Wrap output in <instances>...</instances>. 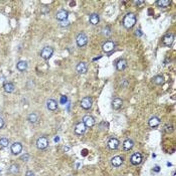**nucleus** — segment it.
<instances>
[{
	"label": "nucleus",
	"mask_w": 176,
	"mask_h": 176,
	"mask_svg": "<svg viewBox=\"0 0 176 176\" xmlns=\"http://www.w3.org/2000/svg\"><path fill=\"white\" fill-rule=\"evenodd\" d=\"M135 34L138 37H140L142 36L143 33L140 30L138 29L135 31Z\"/></svg>",
	"instance_id": "obj_31"
},
{
	"label": "nucleus",
	"mask_w": 176,
	"mask_h": 176,
	"mask_svg": "<svg viewBox=\"0 0 176 176\" xmlns=\"http://www.w3.org/2000/svg\"><path fill=\"white\" fill-rule=\"evenodd\" d=\"M76 70L79 73L82 74H85L88 71L87 64L84 62H80L77 65Z\"/></svg>",
	"instance_id": "obj_14"
},
{
	"label": "nucleus",
	"mask_w": 176,
	"mask_h": 176,
	"mask_svg": "<svg viewBox=\"0 0 176 176\" xmlns=\"http://www.w3.org/2000/svg\"><path fill=\"white\" fill-rule=\"evenodd\" d=\"M142 160V156L139 152L134 153L131 157V163L134 166L139 165L141 163Z\"/></svg>",
	"instance_id": "obj_7"
},
{
	"label": "nucleus",
	"mask_w": 176,
	"mask_h": 176,
	"mask_svg": "<svg viewBox=\"0 0 176 176\" xmlns=\"http://www.w3.org/2000/svg\"><path fill=\"white\" fill-rule=\"evenodd\" d=\"M37 148L40 150H43L47 148L49 141L47 138L44 136H41L37 140L36 142Z\"/></svg>",
	"instance_id": "obj_5"
},
{
	"label": "nucleus",
	"mask_w": 176,
	"mask_h": 176,
	"mask_svg": "<svg viewBox=\"0 0 176 176\" xmlns=\"http://www.w3.org/2000/svg\"><path fill=\"white\" fill-rule=\"evenodd\" d=\"M28 67V63L24 61H21L17 64V68L18 70L21 72L25 71Z\"/></svg>",
	"instance_id": "obj_22"
},
{
	"label": "nucleus",
	"mask_w": 176,
	"mask_h": 176,
	"mask_svg": "<svg viewBox=\"0 0 176 176\" xmlns=\"http://www.w3.org/2000/svg\"><path fill=\"white\" fill-rule=\"evenodd\" d=\"M68 12L64 9L59 10L56 14V19L60 22L68 20Z\"/></svg>",
	"instance_id": "obj_12"
},
{
	"label": "nucleus",
	"mask_w": 176,
	"mask_h": 176,
	"mask_svg": "<svg viewBox=\"0 0 176 176\" xmlns=\"http://www.w3.org/2000/svg\"><path fill=\"white\" fill-rule=\"evenodd\" d=\"M3 88L6 92L11 93L15 89L14 86L11 83H6L3 85Z\"/></svg>",
	"instance_id": "obj_23"
},
{
	"label": "nucleus",
	"mask_w": 176,
	"mask_h": 176,
	"mask_svg": "<svg viewBox=\"0 0 176 176\" xmlns=\"http://www.w3.org/2000/svg\"><path fill=\"white\" fill-rule=\"evenodd\" d=\"M136 21L135 15L132 13H129L126 15L123 18V25L126 28H131L135 25Z\"/></svg>",
	"instance_id": "obj_1"
},
{
	"label": "nucleus",
	"mask_w": 176,
	"mask_h": 176,
	"mask_svg": "<svg viewBox=\"0 0 176 176\" xmlns=\"http://www.w3.org/2000/svg\"><path fill=\"white\" fill-rule=\"evenodd\" d=\"M135 2H136V4H140L143 3L144 1H135Z\"/></svg>",
	"instance_id": "obj_38"
},
{
	"label": "nucleus",
	"mask_w": 176,
	"mask_h": 176,
	"mask_svg": "<svg viewBox=\"0 0 176 176\" xmlns=\"http://www.w3.org/2000/svg\"><path fill=\"white\" fill-rule=\"evenodd\" d=\"M69 21L68 20L61 22L60 24L62 27H66L69 25Z\"/></svg>",
	"instance_id": "obj_30"
},
{
	"label": "nucleus",
	"mask_w": 176,
	"mask_h": 176,
	"mask_svg": "<svg viewBox=\"0 0 176 176\" xmlns=\"http://www.w3.org/2000/svg\"><path fill=\"white\" fill-rule=\"evenodd\" d=\"M9 144V140L8 139L3 138L0 139V145L4 147H7Z\"/></svg>",
	"instance_id": "obj_27"
},
{
	"label": "nucleus",
	"mask_w": 176,
	"mask_h": 176,
	"mask_svg": "<svg viewBox=\"0 0 176 176\" xmlns=\"http://www.w3.org/2000/svg\"><path fill=\"white\" fill-rule=\"evenodd\" d=\"M171 2V1L169 0H161L157 1V4L159 7L165 8L169 6Z\"/></svg>",
	"instance_id": "obj_24"
},
{
	"label": "nucleus",
	"mask_w": 176,
	"mask_h": 176,
	"mask_svg": "<svg viewBox=\"0 0 176 176\" xmlns=\"http://www.w3.org/2000/svg\"><path fill=\"white\" fill-rule=\"evenodd\" d=\"M25 176H34V174L31 171H27L26 173V174H25Z\"/></svg>",
	"instance_id": "obj_36"
},
{
	"label": "nucleus",
	"mask_w": 176,
	"mask_h": 176,
	"mask_svg": "<svg viewBox=\"0 0 176 176\" xmlns=\"http://www.w3.org/2000/svg\"><path fill=\"white\" fill-rule=\"evenodd\" d=\"M100 17L96 14H92L89 17V22L93 25H96L100 22Z\"/></svg>",
	"instance_id": "obj_21"
},
{
	"label": "nucleus",
	"mask_w": 176,
	"mask_h": 176,
	"mask_svg": "<svg viewBox=\"0 0 176 176\" xmlns=\"http://www.w3.org/2000/svg\"><path fill=\"white\" fill-rule=\"evenodd\" d=\"M29 156L28 154H24L22 156L21 158H22V160L24 161H26V160H27L28 159Z\"/></svg>",
	"instance_id": "obj_35"
},
{
	"label": "nucleus",
	"mask_w": 176,
	"mask_h": 176,
	"mask_svg": "<svg viewBox=\"0 0 176 176\" xmlns=\"http://www.w3.org/2000/svg\"><path fill=\"white\" fill-rule=\"evenodd\" d=\"M5 123V121H4V119L0 117V129L4 127Z\"/></svg>",
	"instance_id": "obj_33"
},
{
	"label": "nucleus",
	"mask_w": 176,
	"mask_h": 176,
	"mask_svg": "<svg viewBox=\"0 0 176 176\" xmlns=\"http://www.w3.org/2000/svg\"><path fill=\"white\" fill-rule=\"evenodd\" d=\"M119 145V140L116 138H110L107 142L108 147L111 150H116L118 148Z\"/></svg>",
	"instance_id": "obj_13"
},
{
	"label": "nucleus",
	"mask_w": 176,
	"mask_h": 176,
	"mask_svg": "<svg viewBox=\"0 0 176 176\" xmlns=\"http://www.w3.org/2000/svg\"><path fill=\"white\" fill-rule=\"evenodd\" d=\"M165 129L168 133H171L173 131V127L171 125H167L166 126V128H165Z\"/></svg>",
	"instance_id": "obj_29"
},
{
	"label": "nucleus",
	"mask_w": 176,
	"mask_h": 176,
	"mask_svg": "<svg viewBox=\"0 0 176 176\" xmlns=\"http://www.w3.org/2000/svg\"><path fill=\"white\" fill-rule=\"evenodd\" d=\"M123 105V101L119 98H116L114 99L112 102V105L114 109H119Z\"/></svg>",
	"instance_id": "obj_18"
},
{
	"label": "nucleus",
	"mask_w": 176,
	"mask_h": 176,
	"mask_svg": "<svg viewBox=\"0 0 176 176\" xmlns=\"http://www.w3.org/2000/svg\"><path fill=\"white\" fill-rule=\"evenodd\" d=\"M134 146V143L133 141L131 139L126 140L123 142V148L125 151H128L133 148Z\"/></svg>",
	"instance_id": "obj_20"
},
{
	"label": "nucleus",
	"mask_w": 176,
	"mask_h": 176,
	"mask_svg": "<svg viewBox=\"0 0 176 176\" xmlns=\"http://www.w3.org/2000/svg\"><path fill=\"white\" fill-rule=\"evenodd\" d=\"M93 101L92 99L89 97H85L82 99L81 102V106L84 109H90L92 106Z\"/></svg>",
	"instance_id": "obj_6"
},
{
	"label": "nucleus",
	"mask_w": 176,
	"mask_h": 176,
	"mask_svg": "<svg viewBox=\"0 0 176 176\" xmlns=\"http://www.w3.org/2000/svg\"><path fill=\"white\" fill-rule=\"evenodd\" d=\"M174 40V36L171 33H168L163 36L162 42L163 44L166 46H171Z\"/></svg>",
	"instance_id": "obj_4"
},
{
	"label": "nucleus",
	"mask_w": 176,
	"mask_h": 176,
	"mask_svg": "<svg viewBox=\"0 0 176 176\" xmlns=\"http://www.w3.org/2000/svg\"><path fill=\"white\" fill-rule=\"evenodd\" d=\"M153 81L157 85H160L164 82V79L161 75H157L154 77L153 79Z\"/></svg>",
	"instance_id": "obj_25"
},
{
	"label": "nucleus",
	"mask_w": 176,
	"mask_h": 176,
	"mask_svg": "<svg viewBox=\"0 0 176 176\" xmlns=\"http://www.w3.org/2000/svg\"><path fill=\"white\" fill-rule=\"evenodd\" d=\"M53 53L54 50L53 48L50 46H46L42 50L40 55L44 59L48 60L51 58Z\"/></svg>",
	"instance_id": "obj_3"
},
{
	"label": "nucleus",
	"mask_w": 176,
	"mask_h": 176,
	"mask_svg": "<svg viewBox=\"0 0 176 176\" xmlns=\"http://www.w3.org/2000/svg\"><path fill=\"white\" fill-rule=\"evenodd\" d=\"M127 63L126 60L124 59H119L116 64V68L119 71L124 70L127 67Z\"/></svg>",
	"instance_id": "obj_17"
},
{
	"label": "nucleus",
	"mask_w": 176,
	"mask_h": 176,
	"mask_svg": "<svg viewBox=\"0 0 176 176\" xmlns=\"http://www.w3.org/2000/svg\"><path fill=\"white\" fill-rule=\"evenodd\" d=\"M14 168L13 166H11V168H10V171H11L12 172H17V171H18L17 167V166H16L15 165H14Z\"/></svg>",
	"instance_id": "obj_34"
},
{
	"label": "nucleus",
	"mask_w": 176,
	"mask_h": 176,
	"mask_svg": "<svg viewBox=\"0 0 176 176\" xmlns=\"http://www.w3.org/2000/svg\"><path fill=\"white\" fill-rule=\"evenodd\" d=\"M88 151L87 149H84L81 151V154L83 157H85L88 155Z\"/></svg>",
	"instance_id": "obj_32"
},
{
	"label": "nucleus",
	"mask_w": 176,
	"mask_h": 176,
	"mask_svg": "<svg viewBox=\"0 0 176 176\" xmlns=\"http://www.w3.org/2000/svg\"><path fill=\"white\" fill-rule=\"evenodd\" d=\"M83 122L87 127L91 128L94 125L95 121L91 115H86L83 117Z\"/></svg>",
	"instance_id": "obj_8"
},
{
	"label": "nucleus",
	"mask_w": 176,
	"mask_h": 176,
	"mask_svg": "<svg viewBox=\"0 0 176 176\" xmlns=\"http://www.w3.org/2000/svg\"><path fill=\"white\" fill-rule=\"evenodd\" d=\"M22 148L23 147L21 143L16 142L13 144L11 146V151L14 155H17L21 153Z\"/></svg>",
	"instance_id": "obj_9"
},
{
	"label": "nucleus",
	"mask_w": 176,
	"mask_h": 176,
	"mask_svg": "<svg viewBox=\"0 0 176 176\" xmlns=\"http://www.w3.org/2000/svg\"><path fill=\"white\" fill-rule=\"evenodd\" d=\"M87 127L83 122H80L77 123L75 128L74 132L76 134L78 135H83L86 132Z\"/></svg>",
	"instance_id": "obj_10"
},
{
	"label": "nucleus",
	"mask_w": 176,
	"mask_h": 176,
	"mask_svg": "<svg viewBox=\"0 0 176 176\" xmlns=\"http://www.w3.org/2000/svg\"><path fill=\"white\" fill-rule=\"evenodd\" d=\"M102 49L105 53H109L112 51L115 48V44L113 41L106 42L102 47Z\"/></svg>",
	"instance_id": "obj_11"
},
{
	"label": "nucleus",
	"mask_w": 176,
	"mask_h": 176,
	"mask_svg": "<svg viewBox=\"0 0 176 176\" xmlns=\"http://www.w3.org/2000/svg\"><path fill=\"white\" fill-rule=\"evenodd\" d=\"M47 106L49 110L54 111L56 110L58 107V104L57 102L53 99H49L47 102Z\"/></svg>",
	"instance_id": "obj_15"
},
{
	"label": "nucleus",
	"mask_w": 176,
	"mask_h": 176,
	"mask_svg": "<svg viewBox=\"0 0 176 176\" xmlns=\"http://www.w3.org/2000/svg\"><path fill=\"white\" fill-rule=\"evenodd\" d=\"M123 163V159L120 156H116L113 158L111 160V164L115 167H119Z\"/></svg>",
	"instance_id": "obj_16"
},
{
	"label": "nucleus",
	"mask_w": 176,
	"mask_h": 176,
	"mask_svg": "<svg viewBox=\"0 0 176 176\" xmlns=\"http://www.w3.org/2000/svg\"><path fill=\"white\" fill-rule=\"evenodd\" d=\"M160 123V120L158 117H153L150 118L148 121V124L150 127L152 128L157 127Z\"/></svg>",
	"instance_id": "obj_19"
},
{
	"label": "nucleus",
	"mask_w": 176,
	"mask_h": 176,
	"mask_svg": "<svg viewBox=\"0 0 176 176\" xmlns=\"http://www.w3.org/2000/svg\"><path fill=\"white\" fill-rule=\"evenodd\" d=\"M60 140V137L58 136H57L56 137H55L54 139V141L56 143L58 142Z\"/></svg>",
	"instance_id": "obj_37"
},
{
	"label": "nucleus",
	"mask_w": 176,
	"mask_h": 176,
	"mask_svg": "<svg viewBox=\"0 0 176 176\" xmlns=\"http://www.w3.org/2000/svg\"><path fill=\"white\" fill-rule=\"evenodd\" d=\"M28 120L30 123H35L38 120V116L36 114L31 113L29 114L28 117Z\"/></svg>",
	"instance_id": "obj_26"
},
{
	"label": "nucleus",
	"mask_w": 176,
	"mask_h": 176,
	"mask_svg": "<svg viewBox=\"0 0 176 176\" xmlns=\"http://www.w3.org/2000/svg\"><path fill=\"white\" fill-rule=\"evenodd\" d=\"M68 101V98L67 96L63 95L61 97L60 102V104L62 105L64 104L67 103Z\"/></svg>",
	"instance_id": "obj_28"
},
{
	"label": "nucleus",
	"mask_w": 176,
	"mask_h": 176,
	"mask_svg": "<svg viewBox=\"0 0 176 176\" xmlns=\"http://www.w3.org/2000/svg\"><path fill=\"white\" fill-rule=\"evenodd\" d=\"M76 41L78 46L80 47H83L87 44L88 38L87 35L84 33H80L77 36Z\"/></svg>",
	"instance_id": "obj_2"
}]
</instances>
